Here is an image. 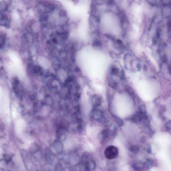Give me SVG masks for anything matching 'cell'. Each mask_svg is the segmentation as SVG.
I'll return each instance as SVG.
<instances>
[{"label": "cell", "instance_id": "36", "mask_svg": "<svg viewBox=\"0 0 171 171\" xmlns=\"http://www.w3.org/2000/svg\"><path fill=\"white\" fill-rule=\"evenodd\" d=\"M75 72L76 73H79L81 71L80 69L78 67H76L75 68Z\"/></svg>", "mask_w": 171, "mask_h": 171}, {"label": "cell", "instance_id": "20", "mask_svg": "<svg viewBox=\"0 0 171 171\" xmlns=\"http://www.w3.org/2000/svg\"><path fill=\"white\" fill-rule=\"evenodd\" d=\"M27 72L30 75H33L34 73V66H33L32 64L29 63L27 66Z\"/></svg>", "mask_w": 171, "mask_h": 171}, {"label": "cell", "instance_id": "15", "mask_svg": "<svg viewBox=\"0 0 171 171\" xmlns=\"http://www.w3.org/2000/svg\"><path fill=\"white\" fill-rule=\"evenodd\" d=\"M112 115L113 118L115 120V121L116 123L119 126L121 127L123 125L124 122L122 119L117 116L114 115V114H113Z\"/></svg>", "mask_w": 171, "mask_h": 171}, {"label": "cell", "instance_id": "23", "mask_svg": "<svg viewBox=\"0 0 171 171\" xmlns=\"http://www.w3.org/2000/svg\"><path fill=\"white\" fill-rule=\"evenodd\" d=\"M139 111L142 114H146L147 113L146 107L144 105L142 104L140 105L139 107Z\"/></svg>", "mask_w": 171, "mask_h": 171}, {"label": "cell", "instance_id": "13", "mask_svg": "<svg viewBox=\"0 0 171 171\" xmlns=\"http://www.w3.org/2000/svg\"><path fill=\"white\" fill-rule=\"evenodd\" d=\"M40 19L41 24L43 26L47 25L48 21V16L46 14H42Z\"/></svg>", "mask_w": 171, "mask_h": 171}, {"label": "cell", "instance_id": "7", "mask_svg": "<svg viewBox=\"0 0 171 171\" xmlns=\"http://www.w3.org/2000/svg\"><path fill=\"white\" fill-rule=\"evenodd\" d=\"M110 131L108 129L103 130L98 135V138L100 141H102L107 138L109 136Z\"/></svg>", "mask_w": 171, "mask_h": 171}, {"label": "cell", "instance_id": "22", "mask_svg": "<svg viewBox=\"0 0 171 171\" xmlns=\"http://www.w3.org/2000/svg\"><path fill=\"white\" fill-rule=\"evenodd\" d=\"M92 45L94 47L100 48L102 46L103 44L101 41L98 39H95L93 41Z\"/></svg>", "mask_w": 171, "mask_h": 171}, {"label": "cell", "instance_id": "21", "mask_svg": "<svg viewBox=\"0 0 171 171\" xmlns=\"http://www.w3.org/2000/svg\"><path fill=\"white\" fill-rule=\"evenodd\" d=\"M8 8V4L4 0H2L0 2V10L1 12L6 11Z\"/></svg>", "mask_w": 171, "mask_h": 171}, {"label": "cell", "instance_id": "19", "mask_svg": "<svg viewBox=\"0 0 171 171\" xmlns=\"http://www.w3.org/2000/svg\"><path fill=\"white\" fill-rule=\"evenodd\" d=\"M6 35L5 33L1 34L0 35V47L1 49L3 48L5 45L6 42Z\"/></svg>", "mask_w": 171, "mask_h": 171}, {"label": "cell", "instance_id": "6", "mask_svg": "<svg viewBox=\"0 0 171 171\" xmlns=\"http://www.w3.org/2000/svg\"><path fill=\"white\" fill-rule=\"evenodd\" d=\"M96 166L95 162L93 160H88L85 163V168L87 171H93L95 169Z\"/></svg>", "mask_w": 171, "mask_h": 171}, {"label": "cell", "instance_id": "1", "mask_svg": "<svg viewBox=\"0 0 171 171\" xmlns=\"http://www.w3.org/2000/svg\"><path fill=\"white\" fill-rule=\"evenodd\" d=\"M56 5L54 3L48 1H41L37 5V9L42 14L52 12L55 9Z\"/></svg>", "mask_w": 171, "mask_h": 171}, {"label": "cell", "instance_id": "9", "mask_svg": "<svg viewBox=\"0 0 171 171\" xmlns=\"http://www.w3.org/2000/svg\"><path fill=\"white\" fill-rule=\"evenodd\" d=\"M114 46L117 49L122 50L123 49L124 46L123 43L121 40L120 39L114 40Z\"/></svg>", "mask_w": 171, "mask_h": 171}, {"label": "cell", "instance_id": "16", "mask_svg": "<svg viewBox=\"0 0 171 171\" xmlns=\"http://www.w3.org/2000/svg\"><path fill=\"white\" fill-rule=\"evenodd\" d=\"M108 85L110 87L115 89H116L118 86L117 82L111 79H110L108 81Z\"/></svg>", "mask_w": 171, "mask_h": 171}, {"label": "cell", "instance_id": "32", "mask_svg": "<svg viewBox=\"0 0 171 171\" xmlns=\"http://www.w3.org/2000/svg\"><path fill=\"white\" fill-rule=\"evenodd\" d=\"M148 1V2L150 5H152V6H154L156 3V0H147Z\"/></svg>", "mask_w": 171, "mask_h": 171}, {"label": "cell", "instance_id": "26", "mask_svg": "<svg viewBox=\"0 0 171 171\" xmlns=\"http://www.w3.org/2000/svg\"><path fill=\"white\" fill-rule=\"evenodd\" d=\"M132 167L135 171H139L141 170V167H140L138 164L135 163L133 164Z\"/></svg>", "mask_w": 171, "mask_h": 171}, {"label": "cell", "instance_id": "33", "mask_svg": "<svg viewBox=\"0 0 171 171\" xmlns=\"http://www.w3.org/2000/svg\"><path fill=\"white\" fill-rule=\"evenodd\" d=\"M146 140H147V137L146 136H142L141 138H140V142L142 143H144L146 141Z\"/></svg>", "mask_w": 171, "mask_h": 171}, {"label": "cell", "instance_id": "35", "mask_svg": "<svg viewBox=\"0 0 171 171\" xmlns=\"http://www.w3.org/2000/svg\"><path fill=\"white\" fill-rule=\"evenodd\" d=\"M147 151L149 154H151L152 153V149L150 145H148L147 149Z\"/></svg>", "mask_w": 171, "mask_h": 171}, {"label": "cell", "instance_id": "14", "mask_svg": "<svg viewBox=\"0 0 171 171\" xmlns=\"http://www.w3.org/2000/svg\"><path fill=\"white\" fill-rule=\"evenodd\" d=\"M129 150L134 155H136L139 151L140 147L138 145H132L130 148Z\"/></svg>", "mask_w": 171, "mask_h": 171}, {"label": "cell", "instance_id": "24", "mask_svg": "<svg viewBox=\"0 0 171 171\" xmlns=\"http://www.w3.org/2000/svg\"><path fill=\"white\" fill-rule=\"evenodd\" d=\"M166 130L168 131L171 130V120H168L165 124Z\"/></svg>", "mask_w": 171, "mask_h": 171}, {"label": "cell", "instance_id": "28", "mask_svg": "<svg viewBox=\"0 0 171 171\" xmlns=\"http://www.w3.org/2000/svg\"><path fill=\"white\" fill-rule=\"evenodd\" d=\"M4 158L5 161L7 163H9L11 161V158L8 155H4Z\"/></svg>", "mask_w": 171, "mask_h": 171}, {"label": "cell", "instance_id": "4", "mask_svg": "<svg viewBox=\"0 0 171 171\" xmlns=\"http://www.w3.org/2000/svg\"><path fill=\"white\" fill-rule=\"evenodd\" d=\"M0 24L1 26L8 29L10 27V21L9 18L6 14L1 13Z\"/></svg>", "mask_w": 171, "mask_h": 171}, {"label": "cell", "instance_id": "8", "mask_svg": "<svg viewBox=\"0 0 171 171\" xmlns=\"http://www.w3.org/2000/svg\"><path fill=\"white\" fill-rule=\"evenodd\" d=\"M34 74L38 76H41L43 75L44 71L40 65H36L34 66Z\"/></svg>", "mask_w": 171, "mask_h": 171}, {"label": "cell", "instance_id": "30", "mask_svg": "<svg viewBox=\"0 0 171 171\" xmlns=\"http://www.w3.org/2000/svg\"><path fill=\"white\" fill-rule=\"evenodd\" d=\"M110 55L111 57L112 58H116L117 57V55L113 51H111L110 52Z\"/></svg>", "mask_w": 171, "mask_h": 171}, {"label": "cell", "instance_id": "11", "mask_svg": "<svg viewBox=\"0 0 171 171\" xmlns=\"http://www.w3.org/2000/svg\"><path fill=\"white\" fill-rule=\"evenodd\" d=\"M54 147L57 151L58 153H60L62 152L63 150V146L62 144L60 141H56L54 143Z\"/></svg>", "mask_w": 171, "mask_h": 171}, {"label": "cell", "instance_id": "3", "mask_svg": "<svg viewBox=\"0 0 171 171\" xmlns=\"http://www.w3.org/2000/svg\"><path fill=\"white\" fill-rule=\"evenodd\" d=\"M90 116L92 119L95 121H100L103 117L102 111L97 108H94L91 112Z\"/></svg>", "mask_w": 171, "mask_h": 171}, {"label": "cell", "instance_id": "12", "mask_svg": "<svg viewBox=\"0 0 171 171\" xmlns=\"http://www.w3.org/2000/svg\"><path fill=\"white\" fill-rule=\"evenodd\" d=\"M155 163L154 160L151 159H147V160L143 163V165L144 167L147 169H148L152 167Z\"/></svg>", "mask_w": 171, "mask_h": 171}, {"label": "cell", "instance_id": "5", "mask_svg": "<svg viewBox=\"0 0 171 171\" xmlns=\"http://www.w3.org/2000/svg\"><path fill=\"white\" fill-rule=\"evenodd\" d=\"M91 101L94 108H97L101 104V99L100 97L97 95L93 96L91 98Z\"/></svg>", "mask_w": 171, "mask_h": 171}, {"label": "cell", "instance_id": "29", "mask_svg": "<svg viewBox=\"0 0 171 171\" xmlns=\"http://www.w3.org/2000/svg\"><path fill=\"white\" fill-rule=\"evenodd\" d=\"M73 80V78L72 77H69L65 80V82L66 84H69L72 82Z\"/></svg>", "mask_w": 171, "mask_h": 171}, {"label": "cell", "instance_id": "17", "mask_svg": "<svg viewBox=\"0 0 171 171\" xmlns=\"http://www.w3.org/2000/svg\"><path fill=\"white\" fill-rule=\"evenodd\" d=\"M163 13L164 16L167 17L170 16L171 14V8L167 6L163 8Z\"/></svg>", "mask_w": 171, "mask_h": 171}, {"label": "cell", "instance_id": "27", "mask_svg": "<svg viewBox=\"0 0 171 171\" xmlns=\"http://www.w3.org/2000/svg\"><path fill=\"white\" fill-rule=\"evenodd\" d=\"M20 83V81L18 79L16 78H14L12 81L13 86H18Z\"/></svg>", "mask_w": 171, "mask_h": 171}, {"label": "cell", "instance_id": "18", "mask_svg": "<svg viewBox=\"0 0 171 171\" xmlns=\"http://www.w3.org/2000/svg\"><path fill=\"white\" fill-rule=\"evenodd\" d=\"M119 71L120 70L118 68L115 67H113L111 70L110 73L111 75L113 76H118L119 75V73L120 75L121 73V72H120Z\"/></svg>", "mask_w": 171, "mask_h": 171}, {"label": "cell", "instance_id": "31", "mask_svg": "<svg viewBox=\"0 0 171 171\" xmlns=\"http://www.w3.org/2000/svg\"><path fill=\"white\" fill-rule=\"evenodd\" d=\"M162 2L164 4H165L166 6L171 4V0H161Z\"/></svg>", "mask_w": 171, "mask_h": 171}, {"label": "cell", "instance_id": "10", "mask_svg": "<svg viewBox=\"0 0 171 171\" xmlns=\"http://www.w3.org/2000/svg\"><path fill=\"white\" fill-rule=\"evenodd\" d=\"M66 131V129L63 127H61L58 128L57 131V137L58 138L61 139V137L65 136Z\"/></svg>", "mask_w": 171, "mask_h": 171}, {"label": "cell", "instance_id": "2", "mask_svg": "<svg viewBox=\"0 0 171 171\" xmlns=\"http://www.w3.org/2000/svg\"><path fill=\"white\" fill-rule=\"evenodd\" d=\"M118 154V149L114 146H109L105 149L104 155L107 159H112L115 158Z\"/></svg>", "mask_w": 171, "mask_h": 171}, {"label": "cell", "instance_id": "25", "mask_svg": "<svg viewBox=\"0 0 171 171\" xmlns=\"http://www.w3.org/2000/svg\"><path fill=\"white\" fill-rule=\"evenodd\" d=\"M80 93L78 91H77L74 95V100L76 102L78 101L80 99Z\"/></svg>", "mask_w": 171, "mask_h": 171}, {"label": "cell", "instance_id": "34", "mask_svg": "<svg viewBox=\"0 0 171 171\" xmlns=\"http://www.w3.org/2000/svg\"><path fill=\"white\" fill-rule=\"evenodd\" d=\"M166 108L164 106H163L160 108V112L164 113L166 112Z\"/></svg>", "mask_w": 171, "mask_h": 171}]
</instances>
